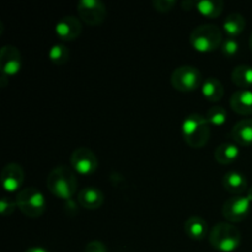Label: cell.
Here are the masks:
<instances>
[{"label":"cell","mask_w":252,"mask_h":252,"mask_svg":"<svg viewBox=\"0 0 252 252\" xmlns=\"http://www.w3.org/2000/svg\"><path fill=\"white\" fill-rule=\"evenodd\" d=\"M47 187L54 197L61 199H70L78 189V180L73 169L61 165L49 172Z\"/></svg>","instance_id":"cell-1"},{"label":"cell","mask_w":252,"mask_h":252,"mask_svg":"<svg viewBox=\"0 0 252 252\" xmlns=\"http://www.w3.org/2000/svg\"><path fill=\"white\" fill-rule=\"evenodd\" d=\"M182 137L191 148H203L211 138V126L207 118L199 113L187 116L182 123Z\"/></svg>","instance_id":"cell-2"},{"label":"cell","mask_w":252,"mask_h":252,"mask_svg":"<svg viewBox=\"0 0 252 252\" xmlns=\"http://www.w3.org/2000/svg\"><path fill=\"white\" fill-rule=\"evenodd\" d=\"M189 42L196 51L208 53L216 51L223 44V32L217 25H201L191 32Z\"/></svg>","instance_id":"cell-3"},{"label":"cell","mask_w":252,"mask_h":252,"mask_svg":"<svg viewBox=\"0 0 252 252\" xmlns=\"http://www.w3.org/2000/svg\"><path fill=\"white\" fill-rule=\"evenodd\" d=\"M212 248L220 252H233L240 246L241 233L230 223H218L209 233Z\"/></svg>","instance_id":"cell-4"},{"label":"cell","mask_w":252,"mask_h":252,"mask_svg":"<svg viewBox=\"0 0 252 252\" xmlns=\"http://www.w3.org/2000/svg\"><path fill=\"white\" fill-rule=\"evenodd\" d=\"M17 207L29 218H38L46 211V199L41 191L34 187H26L17 193Z\"/></svg>","instance_id":"cell-5"},{"label":"cell","mask_w":252,"mask_h":252,"mask_svg":"<svg viewBox=\"0 0 252 252\" xmlns=\"http://www.w3.org/2000/svg\"><path fill=\"white\" fill-rule=\"evenodd\" d=\"M202 84V74L197 68L182 65L175 69L171 74V85L181 93H189L199 88Z\"/></svg>","instance_id":"cell-6"},{"label":"cell","mask_w":252,"mask_h":252,"mask_svg":"<svg viewBox=\"0 0 252 252\" xmlns=\"http://www.w3.org/2000/svg\"><path fill=\"white\" fill-rule=\"evenodd\" d=\"M79 17L85 24L97 26L105 21L107 16V9L105 4L98 0H81L76 5Z\"/></svg>","instance_id":"cell-7"},{"label":"cell","mask_w":252,"mask_h":252,"mask_svg":"<svg viewBox=\"0 0 252 252\" xmlns=\"http://www.w3.org/2000/svg\"><path fill=\"white\" fill-rule=\"evenodd\" d=\"M250 204L251 201L248 196L244 197L240 194V196L231 197L224 203L221 209L224 218L230 223H240L245 220L250 213Z\"/></svg>","instance_id":"cell-8"},{"label":"cell","mask_w":252,"mask_h":252,"mask_svg":"<svg viewBox=\"0 0 252 252\" xmlns=\"http://www.w3.org/2000/svg\"><path fill=\"white\" fill-rule=\"evenodd\" d=\"M71 167L75 172L80 175H90L97 170L98 160L95 153L85 147L75 149L70 158Z\"/></svg>","instance_id":"cell-9"},{"label":"cell","mask_w":252,"mask_h":252,"mask_svg":"<svg viewBox=\"0 0 252 252\" xmlns=\"http://www.w3.org/2000/svg\"><path fill=\"white\" fill-rule=\"evenodd\" d=\"M0 68L2 75H16L21 70V53L14 46H4L0 49Z\"/></svg>","instance_id":"cell-10"},{"label":"cell","mask_w":252,"mask_h":252,"mask_svg":"<svg viewBox=\"0 0 252 252\" xmlns=\"http://www.w3.org/2000/svg\"><path fill=\"white\" fill-rule=\"evenodd\" d=\"M25 172L21 165L10 162L1 171V184L6 192H16L22 186Z\"/></svg>","instance_id":"cell-11"},{"label":"cell","mask_w":252,"mask_h":252,"mask_svg":"<svg viewBox=\"0 0 252 252\" xmlns=\"http://www.w3.org/2000/svg\"><path fill=\"white\" fill-rule=\"evenodd\" d=\"M83 25L75 16H65L56 25V33L62 41H74L80 36Z\"/></svg>","instance_id":"cell-12"},{"label":"cell","mask_w":252,"mask_h":252,"mask_svg":"<svg viewBox=\"0 0 252 252\" xmlns=\"http://www.w3.org/2000/svg\"><path fill=\"white\" fill-rule=\"evenodd\" d=\"M103 193L94 186L84 187L79 191L78 202L85 209H97L103 203Z\"/></svg>","instance_id":"cell-13"},{"label":"cell","mask_w":252,"mask_h":252,"mask_svg":"<svg viewBox=\"0 0 252 252\" xmlns=\"http://www.w3.org/2000/svg\"><path fill=\"white\" fill-rule=\"evenodd\" d=\"M230 106L234 112L243 116L252 115V91L238 90L231 95Z\"/></svg>","instance_id":"cell-14"},{"label":"cell","mask_w":252,"mask_h":252,"mask_svg":"<svg viewBox=\"0 0 252 252\" xmlns=\"http://www.w3.org/2000/svg\"><path fill=\"white\" fill-rule=\"evenodd\" d=\"M185 233L192 240H203L208 233V224L202 217L192 216L185 221Z\"/></svg>","instance_id":"cell-15"},{"label":"cell","mask_w":252,"mask_h":252,"mask_svg":"<svg viewBox=\"0 0 252 252\" xmlns=\"http://www.w3.org/2000/svg\"><path fill=\"white\" fill-rule=\"evenodd\" d=\"M231 138L243 147L252 145V120L245 118L236 123L231 129Z\"/></svg>","instance_id":"cell-16"},{"label":"cell","mask_w":252,"mask_h":252,"mask_svg":"<svg viewBox=\"0 0 252 252\" xmlns=\"http://www.w3.org/2000/svg\"><path fill=\"white\" fill-rule=\"evenodd\" d=\"M223 186L229 193L240 196L248 189V180L243 174L238 171H229L224 175Z\"/></svg>","instance_id":"cell-17"},{"label":"cell","mask_w":252,"mask_h":252,"mask_svg":"<svg viewBox=\"0 0 252 252\" xmlns=\"http://www.w3.org/2000/svg\"><path fill=\"white\" fill-rule=\"evenodd\" d=\"M202 94L211 102H218L224 96V86L218 79L208 78L202 84Z\"/></svg>","instance_id":"cell-18"},{"label":"cell","mask_w":252,"mask_h":252,"mask_svg":"<svg viewBox=\"0 0 252 252\" xmlns=\"http://www.w3.org/2000/svg\"><path fill=\"white\" fill-rule=\"evenodd\" d=\"M239 154H240V152L235 144L223 143L214 152V159L220 165H229L238 159Z\"/></svg>","instance_id":"cell-19"},{"label":"cell","mask_w":252,"mask_h":252,"mask_svg":"<svg viewBox=\"0 0 252 252\" xmlns=\"http://www.w3.org/2000/svg\"><path fill=\"white\" fill-rule=\"evenodd\" d=\"M245 17L241 14H239V12H233V14L228 15L223 24L224 31L230 36V38L239 36L245 30Z\"/></svg>","instance_id":"cell-20"},{"label":"cell","mask_w":252,"mask_h":252,"mask_svg":"<svg viewBox=\"0 0 252 252\" xmlns=\"http://www.w3.org/2000/svg\"><path fill=\"white\" fill-rule=\"evenodd\" d=\"M231 80L241 90H249L252 86V66H236L231 73Z\"/></svg>","instance_id":"cell-21"},{"label":"cell","mask_w":252,"mask_h":252,"mask_svg":"<svg viewBox=\"0 0 252 252\" xmlns=\"http://www.w3.org/2000/svg\"><path fill=\"white\" fill-rule=\"evenodd\" d=\"M196 9L201 12L203 16L214 19L220 16L224 9V2L221 0H202L196 2Z\"/></svg>","instance_id":"cell-22"},{"label":"cell","mask_w":252,"mask_h":252,"mask_svg":"<svg viewBox=\"0 0 252 252\" xmlns=\"http://www.w3.org/2000/svg\"><path fill=\"white\" fill-rule=\"evenodd\" d=\"M48 57L49 61L53 64H56V65H64V64L69 62L70 52H69L68 47H65L64 44H54L49 49Z\"/></svg>","instance_id":"cell-23"},{"label":"cell","mask_w":252,"mask_h":252,"mask_svg":"<svg viewBox=\"0 0 252 252\" xmlns=\"http://www.w3.org/2000/svg\"><path fill=\"white\" fill-rule=\"evenodd\" d=\"M206 118L209 125L223 126L226 122V118H228V112L221 106H213L208 110Z\"/></svg>","instance_id":"cell-24"},{"label":"cell","mask_w":252,"mask_h":252,"mask_svg":"<svg viewBox=\"0 0 252 252\" xmlns=\"http://www.w3.org/2000/svg\"><path fill=\"white\" fill-rule=\"evenodd\" d=\"M221 52H223L224 56L229 57V58L234 57L239 52L238 41H235L234 38L225 39V41L223 42V44H221Z\"/></svg>","instance_id":"cell-25"},{"label":"cell","mask_w":252,"mask_h":252,"mask_svg":"<svg viewBox=\"0 0 252 252\" xmlns=\"http://www.w3.org/2000/svg\"><path fill=\"white\" fill-rule=\"evenodd\" d=\"M176 5V2L174 0H154L153 1V6L157 10L158 12H161V14H165V12H169L174 9V6Z\"/></svg>","instance_id":"cell-26"},{"label":"cell","mask_w":252,"mask_h":252,"mask_svg":"<svg viewBox=\"0 0 252 252\" xmlns=\"http://www.w3.org/2000/svg\"><path fill=\"white\" fill-rule=\"evenodd\" d=\"M16 207H17L16 202L6 198V197H4V198L0 201V212H1V214L4 217L10 216V214L14 213V211L16 209Z\"/></svg>","instance_id":"cell-27"},{"label":"cell","mask_w":252,"mask_h":252,"mask_svg":"<svg viewBox=\"0 0 252 252\" xmlns=\"http://www.w3.org/2000/svg\"><path fill=\"white\" fill-rule=\"evenodd\" d=\"M85 252H107L105 244H102L101 241H91L86 245Z\"/></svg>","instance_id":"cell-28"},{"label":"cell","mask_w":252,"mask_h":252,"mask_svg":"<svg viewBox=\"0 0 252 252\" xmlns=\"http://www.w3.org/2000/svg\"><path fill=\"white\" fill-rule=\"evenodd\" d=\"M182 7L185 10H191V7H196V2L194 1H184L182 2Z\"/></svg>","instance_id":"cell-29"},{"label":"cell","mask_w":252,"mask_h":252,"mask_svg":"<svg viewBox=\"0 0 252 252\" xmlns=\"http://www.w3.org/2000/svg\"><path fill=\"white\" fill-rule=\"evenodd\" d=\"M25 252H48L47 250H44L43 248H39V246H33V248L27 249Z\"/></svg>","instance_id":"cell-30"},{"label":"cell","mask_w":252,"mask_h":252,"mask_svg":"<svg viewBox=\"0 0 252 252\" xmlns=\"http://www.w3.org/2000/svg\"><path fill=\"white\" fill-rule=\"evenodd\" d=\"M248 198L252 202V187H250V189H248Z\"/></svg>","instance_id":"cell-31"},{"label":"cell","mask_w":252,"mask_h":252,"mask_svg":"<svg viewBox=\"0 0 252 252\" xmlns=\"http://www.w3.org/2000/svg\"><path fill=\"white\" fill-rule=\"evenodd\" d=\"M249 47H250V51L252 53V33L250 34V39H249Z\"/></svg>","instance_id":"cell-32"}]
</instances>
